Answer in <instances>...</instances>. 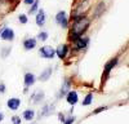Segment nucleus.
Returning <instances> with one entry per match:
<instances>
[{"label":"nucleus","instance_id":"f257e3e1","mask_svg":"<svg viewBox=\"0 0 129 124\" xmlns=\"http://www.w3.org/2000/svg\"><path fill=\"white\" fill-rule=\"evenodd\" d=\"M39 54L43 58H53L56 54V49L50 47V45H45V47H41L39 50Z\"/></svg>","mask_w":129,"mask_h":124},{"label":"nucleus","instance_id":"f03ea898","mask_svg":"<svg viewBox=\"0 0 129 124\" xmlns=\"http://www.w3.org/2000/svg\"><path fill=\"white\" fill-rule=\"evenodd\" d=\"M56 21H57V23L59 26H62L63 28H66L67 27V18H66V13L63 12V10H61V12L57 13L56 16Z\"/></svg>","mask_w":129,"mask_h":124},{"label":"nucleus","instance_id":"7ed1b4c3","mask_svg":"<svg viewBox=\"0 0 129 124\" xmlns=\"http://www.w3.org/2000/svg\"><path fill=\"white\" fill-rule=\"evenodd\" d=\"M0 38L3 40H13L14 39V31L12 28L5 27L4 30H2V33H0Z\"/></svg>","mask_w":129,"mask_h":124},{"label":"nucleus","instance_id":"20e7f679","mask_svg":"<svg viewBox=\"0 0 129 124\" xmlns=\"http://www.w3.org/2000/svg\"><path fill=\"white\" fill-rule=\"evenodd\" d=\"M67 53H69V45H67V44H62V45H59V47L56 49V54H57L61 59H63L64 57H66Z\"/></svg>","mask_w":129,"mask_h":124},{"label":"nucleus","instance_id":"39448f33","mask_svg":"<svg viewBox=\"0 0 129 124\" xmlns=\"http://www.w3.org/2000/svg\"><path fill=\"white\" fill-rule=\"evenodd\" d=\"M78 100H79V96H78L76 92H74V90L67 92V96H66L67 103H70V105H75V103L78 102Z\"/></svg>","mask_w":129,"mask_h":124},{"label":"nucleus","instance_id":"423d86ee","mask_svg":"<svg viewBox=\"0 0 129 124\" xmlns=\"http://www.w3.org/2000/svg\"><path fill=\"white\" fill-rule=\"evenodd\" d=\"M36 47V39L35 38H28L23 41V48L26 50H31Z\"/></svg>","mask_w":129,"mask_h":124},{"label":"nucleus","instance_id":"0eeeda50","mask_svg":"<svg viewBox=\"0 0 129 124\" xmlns=\"http://www.w3.org/2000/svg\"><path fill=\"white\" fill-rule=\"evenodd\" d=\"M75 43H76V49H84V48H87V45L89 43V39L80 36L78 40H75Z\"/></svg>","mask_w":129,"mask_h":124},{"label":"nucleus","instance_id":"6e6552de","mask_svg":"<svg viewBox=\"0 0 129 124\" xmlns=\"http://www.w3.org/2000/svg\"><path fill=\"white\" fill-rule=\"evenodd\" d=\"M45 23V12L43 9H40L36 14V25L38 26H44Z\"/></svg>","mask_w":129,"mask_h":124},{"label":"nucleus","instance_id":"1a4fd4ad","mask_svg":"<svg viewBox=\"0 0 129 124\" xmlns=\"http://www.w3.org/2000/svg\"><path fill=\"white\" fill-rule=\"evenodd\" d=\"M21 105V101L18 98H9L8 100V107L10 110H17Z\"/></svg>","mask_w":129,"mask_h":124},{"label":"nucleus","instance_id":"9d476101","mask_svg":"<svg viewBox=\"0 0 129 124\" xmlns=\"http://www.w3.org/2000/svg\"><path fill=\"white\" fill-rule=\"evenodd\" d=\"M35 83V75L31 74V72H27L25 75V85L26 87H31Z\"/></svg>","mask_w":129,"mask_h":124},{"label":"nucleus","instance_id":"9b49d317","mask_svg":"<svg viewBox=\"0 0 129 124\" xmlns=\"http://www.w3.org/2000/svg\"><path fill=\"white\" fill-rule=\"evenodd\" d=\"M116 64H117V58H112L111 61H109V64H106V66H105V75H109L110 71H111V69H112Z\"/></svg>","mask_w":129,"mask_h":124},{"label":"nucleus","instance_id":"f8f14e48","mask_svg":"<svg viewBox=\"0 0 129 124\" xmlns=\"http://www.w3.org/2000/svg\"><path fill=\"white\" fill-rule=\"evenodd\" d=\"M50 75H52V67H48V69H45L44 71L41 72V75L39 76V79H40L41 81H47Z\"/></svg>","mask_w":129,"mask_h":124},{"label":"nucleus","instance_id":"ddd939ff","mask_svg":"<svg viewBox=\"0 0 129 124\" xmlns=\"http://www.w3.org/2000/svg\"><path fill=\"white\" fill-rule=\"evenodd\" d=\"M70 85H71L70 80L66 79V80H64V83H63V85H62V88H61V97L64 96V95H67V92H69V89H70Z\"/></svg>","mask_w":129,"mask_h":124},{"label":"nucleus","instance_id":"4468645a","mask_svg":"<svg viewBox=\"0 0 129 124\" xmlns=\"http://www.w3.org/2000/svg\"><path fill=\"white\" fill-rule=\"evenodd\" d=\"M23 118H25L27 121H31L32 119L35 118V112H34V110H26V111L23 112Z\"/></svg>","mask_w":129,"mask_h":124},{"label":"nucleus","instance_id":"2eb2a0df","mask_svg":"<svg viewBox=\"0 0 129 124\" xmlns=\"http://www.w3.org/2000/svg\"><path fill=\"white\" fill-rule=\"evenodd\" d=\"M31 98H32V101H34L35 103H39L43 98H44V93H43V92H36L35 95L31 97Z\"/></svg>","mask_w":129,"mask_h":124},{"label":"nucleus","instance_id":"dca6fc26","mask_svg":"<svg viewBox=\"0 0 129 124\" xmlns=\"http://www.w3.org/2000/svg\"><path fill=\"white\" fill-rule=\"evenodd\" d=\"M92 101H93V95H92V93H88L87 97H85L84 101H83V105L84 106H88V105H90V103H92Z\"/></svg>","mask_w":129,"mask_h":124},{"label":"nucleus","instance_id":"f3484780","mask_svg":"<svg viewBox=\"0 0 129 124\" xmlns=\"http://www.w3.org/2000/svg\"><path fill=\"white\" fill-rule=\"evenodd\" d=\"M38 7H39V2H38V0H35L34 4H31V8H30V10H28V13H30V14H34V13H36Z\"/></svg>","mask_w":129,"mask_h":124},{"label":"nucleus","instance_id":"a211bd4d","mask_svg":"<svg viewBox=\"0 0 129 124\" xmlns=\"http://www.w3.org/2000/svg\"><path fill=\"white\" fill-rule=\"evenodd\" d=\"M53 107L54 106H52V105H48V106H45L44 109H43V114L41 115H49V114H52V111H53Z\"/></svg>","mask_w":129,"mask_h":124},{"label":"nucleus","instance_id":"6ab92c4d","mask_svg":"<svg viewBox=\"0 0 129 124\" xmlns=\"http://www.w3.org/2000/svg\"><path fill=\"white\" fill-rule=\"evenodd\" d=\"M38 39L41 40V41H45V40L48 39V34L45 33V31H41V33L38 35Z\"/></svg>","mask_w":129,"mask_h":124},{"label":"nucleus","instance_id":"aec40b11","mask_svg":"<svg viewBox=\"0 0 129 124\" xmlns=\"http://www.w3.org/2000/svg\"><path fill=\"white\" fill-rule=\"evenodd\" d=\"M18 19H19V22L21 23H27V16L26 14H19V17H18Z\"/></svg>","mask_w":129,"mask_h":124},{"label":"nucleus","instance_id":"412c9836","mask_svg":"<svg viewBox=\"0 0 129 124\" xmlns=\"http://www.w3.org/2000/svg\"><path fill=\"white\" fill-rule=\"evenodd\" d=\"M102 8L105 9V4H103V3H101V4H100V7H98V8H97V12H95V14H94L95 17H97V16H100V13L102 12V10H101Z\"/></svg>","mask_w":129,"mask_h":124},{"label":"nucleus","instance_id":"4be33fe9","mask_svg":"<svg viewBox=\"0 0 129 124\" xmlns=\"http://www.w3.org/2000/svg\"><path fill=\"white\" fill-rule=\"evenodd\" d=\"M12 121H13V124H21V118L19 116H13Z\"/></svg>","mask_w":129,"mask_h":124},{"label":"nucleus","instance_id":"5701e85b","mask_svg":"<svg viewBox=\"0 0 129 124\" xmlns=\"http://www.w3.org/2000/svg\"><path fill=\"white\" fill-rule=\"evenodd\" d=\"M74 120H75V118H74V116H72V118H69L66 121H64V124H72V123H74Z\"/></svg>","mask_w":129,"mask_h":124},{"label":"nucleus","instance_id":"b1692460","mask_svg":"<svg viewBox=\"0 0 129 124\" xmlns=\"http://www.w3.org/2000/svg\"><path fill=\"white\" fill-rule=\"evenodd\" d=\"M103 110H106V107H105V106H102V107H98L97 110H94V114H98V112H101V111H103Z\"/></svg>","mask_w":129,"mask_h":124},{"label":"nucleus","instance_id":"393cba45","mask_svg":"<svg viewBox=\"0 0 129 124\" xmlns=\"http://www.w3.org/2000/svg\"><path fill=\"white\" fill-rule=\"evenodd\" d=\"M4 92H5V85L3 83H0V93H4Z\"/></svg>","mask_w":129,"mask_h":124},{"label":"nucleus","instance_id":"a878e982","mask_svg":"<svg viewBox=\"0 0 129 124\" xmlns=\"http://www.w3.org/2000/svg\"><path fill=\"white\" fill-rule=\"evenodd\" d=\"M34 2H35V0H23V3H25V4H28V5L34 4Z\"/></svg>","mask_w":129,"mask_h":124},{"label":"nucleus","instance_id":"bb28decb","mask_svg":"<svg viewBox=\"0 0 129 124\" xmlns=\"http://www.w3.org/2000/svg\"><path fill=\"white\" fill-rule=\"evenodd\" d=\"M8 50H10V48H4V49H3V52H4V53H3V57H5V56L8 54Z\"/></svg>","mask_w":129,"mask_h":124},{"label":"nucleus","instance_id":"cd10ccee","mask_svg":"<svg viewBox=\"0 0 129 124\" xmlns=\"http://www.w3.org/2000/svg\"><path fill=\"white\" fill-rule=\"evenodd\" d=\"M3 119H4V114H3V112H0V121H2Z\"/></svg>","mask_w":129,"mask_h":124},{"label":"nucleus","instance_id":"c85d7f7f","mask_svg":"<svg viewBox=\"0 0 129 124\" xmlns=\"http://www.w3.org/2000/svg\"><path fill=\"white\" fill-rule=\"evenodd\" d=\"M59 120H62V121H63V120H64V116H63V115H62V114H59Z\"/></svg>","mask_w":129,"mask_h":124},{"label":"nucleus","instance_id":"c756f323","mask_svg":"<svg viewBox=\"0 0 129 124\" xmlns=\"http://www.w3.org/2000/svg\"><path fill=\"white\" fill-rule=\"evenodd\" d=\"M0 33H2V30H0Z\"/></svg>","mask_w":129,"mask_h":124}]
</instances>
